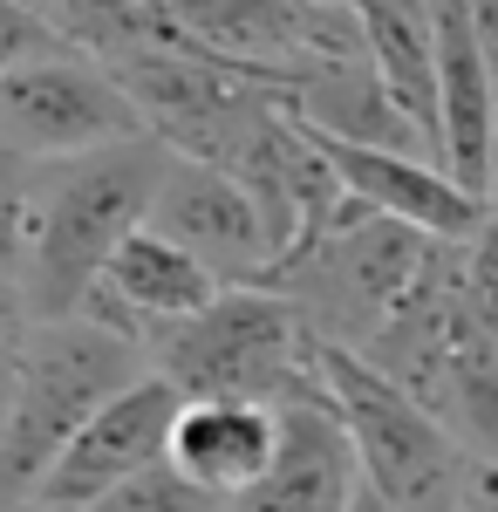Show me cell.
Returning <instances> with one entry per match:
<instances>
[{
	"mask_svg": "<svg viewBox=\"0 0 498 512\" xmlns=\"http://www.w3.org/2000/svg\"><path fill=\"white\" fill-rule=\"evenodd\" d=\"M171 151L157 137H130L96 158L41 164V205H35V246H28V308L35 321H69L103 287L110 260L151 226V205L164 192Z\"/></svg>",
	"mask_w": 498,
	"mask_h": 512,
	"instance_id": "cell-1",
	"label": "cell"
},
{
	"mask_svg": "<svg viewBox=\"0 0 498 512\" xmlns=\"http://www.w3.org/2000/svg\"><path fill=\"white\" fill-rule=\"evenodd\" d=\"M144 376H151L144 342L96 328L82 315L41 321L28 342V362H21V383H14V403L0 417V512L28 506L48 465Z\"/></svg>",
	"mask_w": 498,
	"mask_h": 512,
	"instance_id": "cell-2",
	"label": "cell"
},
{
	"mask_svg": "<svg viewBox=\"0 0 498 512\" xmlns=\"http://www.w3.org/2000/svg\"><path fill=\"white\" fill-rule=\"evenodd\" d=\"M430 260H437V239H423V233H410V226H396V219L348 198L342 219L314 246H301L267 287L294 301V315L307 321L314 349L369 355V342L396 321V308L430 274Z\"/></svg>",
	"mask_w": 498,
	"mask_h": 512,
	"instance_id": "cell-3",
	"label": "cell"
},
{
	"mask_svg": "<svg viewBox=\"0 0 498 512\" xmlns=\"http://www.w3.org/2000/svg\"><path fill=\"white\" fill-rule=\"evenodd\" d=\"M321 383L335 396L355 444V472L369 492H383L396 512H478V458L444 431L403 383H389L369 355L321 349Z\"/></svg>",
	"mask_w": 498,
	"mask_h": 512,
	"instance_id": "cell-4",
	"label": "cell"
},
{
	"mask_svg": "<svg viewBox=\"0 0 498 512\" xmlns=\"http://www.w3.org/2000/svg\"><path fill=\"white\" fill-rule=\"evenodd\" d=\"M314 335L273 287H226L212 308L185 328H164L151 342V369L185 403H267L314 383Z\"/></svg>",
	"mask_w": 498,
	"mask_h": 512,
	"instance_id": "cell-5",
	"label": "cell"
},
{
	"mask_svg": "<svg viewBox=\"0 0 498 512\" xmlns=\"http://www.w3.org/2000/svg\"><path fill=\"white\" fill-rule=\"evenodd\" d=\"M164 14L185 48L280 96H301L307 82L369 62L362 7H335V0H171Z\"/></svg>",
	"mask_w": 498,
	"mask_h": 512,
	"instance_id": "cell-6",
	"label": "cell"
},
{
	"mask_svg": "<svg viewBox=\"0 0 498 512\" xmlns=\"http://www.w3.org/2000/svg\"><path fill=\"white\" fill-rule=\"evenodd\" d=\"M130 137H151L137 103L96 55H82L69 41L0 76V144H14L21 158L69 164L130 144Z\"/></svg>",
	"mask_w": 498,
	"mask_h": 512,
	"instance_id": "cell-7",
	"label": "cell"
},
{
	"mask_svg": "<svg viewBox=\"0 0 498 512\" xmlns=\"http://www.w3.org/2000/svg\"><path fill=\"white\" fill-rule=\"evenodd\" d=\"M178 417H185V396L151 369L137 390H123L110 410H103L55 465H48V478L35 485L28 506L35 512H89V506H103L110 492L130 485V478L171 465Z\"/></svg>",
	"mask_w": 498,
	"mask_h": 512,
	"instance_id": "cell-8",
	"label": "cell"
},
{
	"mask_svg": "<svg viewBox=\"0 0 498 512\" xmlns=\"http://www.w3.org/2000/svg\"><path fill=\"white\" fill-rule=\"evenodd\" d=\"M151 233L178 239L192 260H205L226 287H267L280 267V239H273L267 212L253 205V192L219 171V164H198L171 151L164 171V192L151 205Z\"/></svg>",
	"mask_w": 498,
	"mask_h": 512,
	"instance_id": "cell-9",
	"label": "cell"
},
{
	"mask_svg": "<svg viewBox=\"0 0 498 512\" xmlns=\"http://www.w3.org/2000/svg\"><path fill=\"white\" fill-rule=\"evenodd\" d=\"M219 294H226V280L212 274L205 260H192L178 239H164V233L144 226V233L110 260L103 287L82 301V321L116 328V335H130V342H144V349H151L164 328L198 321Z\"/></svg>",
	"mask_w": 498,
	"mask_h": 512,
	"instance_id": "cell-10",
	"label": "cell"
},
{
	"mask_svg": "<svg viewBox=\"0 0 498 512\" xmlns=\"http://www.w3.org/2000/svg\"><path fill=\"white\" fill-rule=\"evenodd\" d=\"M355 485H362V472H355L348 424L335 410V396H328V383H321V369H314V383L280 403L273 472L246 499H232V512H348Z\"/></svg>",
	"mask_w": 498,
	"mask_h": 512,
	"instance_id": "cell-11",
	"label": "cell"
},
{
	"mask_svg": "<svg viewBox=\"0 0 498 512\" xmlns=\"http://www.w3.org/2000/svg\"><path fill=\"white\" fill-rule=\"evenodd\" d=\"M314 144L328 151V164H335V178L355 205H369V212H383V219L437 239V246H471L485 233V198H471L437 158L362 151V144H335V137H314Z\"/></svg>",
	"mask_w": 498,
	"mask_h": 512,
	"instance_id": "cell-12",
	"label": "cell"
},
{
	"mask_svg": "<svg viewBox=\"0 0 498 512\" xmlns=\"http://www.w3.org/2000/svg\"><path fill=\"white\" fill-rule=\"evenodd\" d=\"M280 458V410L267 403H185L178 437H171V465L219 492V499H246Z\"/></svg>",
	"mask_w": 498,
	"mask_h": 512,
	"instance_id": "cell-13",
	"label": "cell"
},
{
	"mask_svg": "<svg viewBox=\"0 0 498 512\" xmlns=\"http://www.w3.org/2000/svg\"><path fill=\"white\" fill-rule=\"evenodd\" d=\"M362 35L369 62L383 76L389 103L410 117L430 158L444 164V96H437V41H430V7L423 0H362Z\"/></svg>",
	"mask_w": 498,
	"mask_h": 512,
	"instance_id": "cell-14",
	"label": "cell"
},
{
	"mask_svg": "<svg viewBox=\"0 0 498 512\" xmlns=\"http://www.w3.org/2000/svg\"><path fill=\"white\" fill-rule=\"evenodd\" d=\"M35 205H41V164L0 144V267L21 280L28 246H35Z\"/></svg>",
	"mask_w": 498,
	"mask_h": 512,
	"instance_id": "cell-15",
	"label": "cell"
},
{
	"mask_svg": "<svg viewBox=\"0 0 498 512\" xmlns=\"http://www.w3.org/2000/svg\"><path fill=\"white\" fill-rule=\"evenodd\" d=\"M89 512H232V499H219V492L192 485L178 465H157V472L130 478L123 492H110L103 506H89Z\"/></svg>",
	"mask_w": 498,
	"mask_h": 512,
	"instance_id": "cell-16",
	"label": "cell"
},
{
	"mask_svg": "<svg viewBox=\"0 0 498 512\" xmlns=\"http://www.w3.org/2000/svg\"><path fill=\"white\" fill-rule=\"evenodd\" d=\"M35 308H28V287L0 267V417L14 403V383H21V362H28V342H35Z\"/></svg>",
	"mask_w": 498,
	"mask_h": 512,
	"instance_id": "cell-17",
	"label": "cell"
},
{
	"mask_svg": "<svg viewBox=\"0 0 498 512\" xmlns=\"http://www.w3.org/2000/svg\"><path fill=\"white\" fill-rule=\"evenodd\" d=\"M48 48H62V41L48 35L35 14H21L14 0H0V76L21 69V62H35V55H48Z\"/></svg>",
	"mask_w": 498,
	"mask_h": 512,
	"instance_id": "cell-18",
	"label": "cell"
},
{
	"mask_svg": "<svg viewBox=\"0 0 498 512\" xmlns=\"http://www.w3.org/2000/svg\"><path fill=\"white\" fill-rule=\"evenodd\" d=\"M14 7H21V14H35L41 28H48V35L62 41V35H69V21H76V14L89 7V0H14Z\"/></svg>",
	"mask_w": 498,
	"mask_h": 512,
	"instance_id": "cell-19",
	"label": "cell"
},
{
	"mask_svg": "<svg viewBox=\"0 0 498 512\" xmlns=\"http://www.w3.org/2000/svg\"><path fill=\"white\" fill-rule=\"evenodd\" d=\"M471 21H478V41H485V62L498 82V0H471Z\"/></svg>",
	"mask_w": 498,
	"mask_h": 512,
	"instance_id": "cell-20",
	"label": "cell"
},
{
	"mask_svg": "<svg viewBox=\"0 0 498 512\" xmlns=\"http://www.w3.org/2000/svg\"><path fill=\"white\" fill-rule=\"evenodd\" d=\"M123 7H171V0H123Z\"/></svg>",
	"mask_w": 498,
	"mask_h": 512,
	"instance_id": "cell-21",
	"label": "cell"
},
{
	"mask_svg": "<svg viewBox=\"0 0 498 512\" xmlns=\"http://www.w3.org/2000/svg\"><path fill=\"white\" fill-rule=\"evenodd\" d=\"M335 7H362V0H335Z\"/></svg>",
	"mask_w": 498,
	"mask_h": 512,
	"instance_id": "cell-22",
	"label": "cell"
},
{
	"mask_svg": "<svg viewBox=\"0 0 498 512\" xmlns=\"http://www.w3.org/2000/svg\"><path fill=\"white\" fill-rule=\"evenodd\" d=\"M14 512H35V506H14Z\"/></svg>",
	"mask_w": 498,
	"mask_h": 512,
	"instance_id": "cell-23",
	"label": "cell"
}]
</instances>
